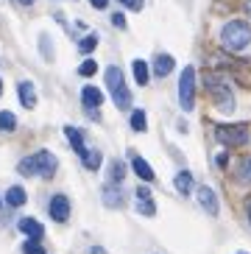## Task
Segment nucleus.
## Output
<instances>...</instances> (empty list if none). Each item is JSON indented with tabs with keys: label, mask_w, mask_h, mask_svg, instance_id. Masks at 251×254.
<instances>
[{
	"label": "nucleus",
	"mask_w": 251,
	"mask_h": 254,
	"mask_svg": "<svg viewBox=\"0 0 251 254\" xmlns=\"http://www.w3.org/2000/svg\"><path fill=\"white\" fill-rule=\"evenodd\" d=\"M251 42V25L243 23V20H232V23L223 25L221 31V45L226 48V51H243V48H249Z\"/></svg>",
	"instance_id": "1"
},
{
	"label": "nucleus",
	"mask_w": 251,
	"mask_h": 254,
	"mask_svg": "<svg viewBox=\"0 0 251 254\" xmlns=\"http://www.w3.org/2000/svg\"><path fill=\"white\" fill-rule=\"evenodd\" d=\"M106 87H109L112 101H115L118 109H128L131 106V92H128V87L123 81V73L118 67H106Z\"/></svg>",
	"instance_id": "2"
},
{
	"label": "nucleus",
	"mask_w": 251,
	"mask_h": 254,
	"mask_svg": "<svg viewBox=\"0 0 251 254\" xmlns=\"http://www.w3.org/2000/svg\"><path fill=\"white\" fill-rule=\"evenodd\" d=\"M179 104L185 112H190L195 106V67H185V73L179 78Z\"/></svg>",
	"instance_id": "3"
},
{
	"label": "nucleus",
	"mask_w": 251,
	"mask_h": 254,
	"mask_svg": "<svg viewBox=\"0 0 251 254\" xmlns=\"http://www.w3.org/2000/svg\"><path fill=\"white\" fill-rule=\"evenodd\" d=\"M215 140L223 145H246L249 142V126H218L215 128Z\"/></svg>",
	"instance_id": "4"
},
{
	"label": "nucleus",
	"mask_w": 251,
	"mask_h": 254,
	"mask_svg": "<svg viewBox=\"0 0 251 254\" xmlns=\"http://www.w3.org/2000/svg\"><path fill=\"white\" fill-rule=\"evenodd\" d=\"M207 87L212 90L215 104L221 106L223 112H232V109H235V101H232V90H229V84H223L221 78H207Z\"/></svg>",
	"instance_id": "5"
},
{
	"label": "nucleus",
	"mask_w": 251,
	"mask_h": 254,
	"mask_svg": "<svg viewBox=\"0 0 251 254\" xmlns=\"http://www.w3.org/2000/svg\"><path fill=\"white\" fill-rule=\"evenodd\" d=\"M48 212L56 224H64L67 218H70V201H67V195H53L51 204H48Z\"/></svg>",
	"instance_id": "6"
},
{
	"label": "nucleus",
	"mask_w": 251,
	"mask_h": 254,
	"mask_svg": "<svg viewBox=\"0 0 251 254\" xmlns=\"http://www.w3.org/2000/svg\"><path fill=\"white\" fill-rule=\"evenodd\" d=\"M137 212L145 218H154L156 215V204L151 198V190L148 187H137Z\"/></svg>",
	"instance_id": "7"
},
{
	"label": "nucleus",
	"mask_w": 251,
	"mask_h": 254,
	"mask_svg": "<svg viewBox=\"0 0 251 254\" xmlns=\"http://www.w3.org/2000/svg\"><path fill=\"white\" fill-rule=\"evenodd\" d=\"M34 159H37V173H39V176L51 179L53 173H56V165H59V162H56V157H53L51 151H39Z\"/></svg>",
	"instance_id": "8"
},
{
	"label": "nucleus",
	"mask_w": 251,
	"mask_h": 254,
	"mask_svg": "<svg viewBox=\"0 0 251 254\" xmlns=\"http://www.w3.org/2000/svg\"><path fill=\"white\" fill-rule=\"evenodd\" d=\"M195 195H198V204L207 209L209 215H218V209H221V207H218V195H215L212 187H207V185L198 187V190H195Z\"/></svg>",
	"instance_id": "9"
},
{
	"label": "nucleus",
	"mask_w": 251,
	"mask_h": 254,
	"mask_svg": "<svg viewBox=\"0 0 251 254\" xmlns=\"http://www.w3.org/2000/svg\"><path fill=\"white\" fill-rule=\"evenodd\" d=\"M17 229H20L25 238H31V240H39V238H42V232H45L37 218H22L20 224H17Z\"/></svg>",
	"instance_id": "10"
},
{
	"label": "nucleus",
	"mask_w": 251,
	"mask_h": 254,
	"mask_svg": "<svg viewBox=\"0 0 251 254\" xmlns=\"http://www.w3.org/2000/svg\"><path fill=\"white\" fill-rule=\"evenodd\" d=\"M81 101L87 109H98V106L104 104V92L98 90V87H84L81 90Z\"/></svg>",
	"instance_id": "11"
},
{
	"label": "nucleus",
	"mask_w": 251,
	"mask_h": 254,
	"mask_svg": "<svg viewBox=\"0 0 251 254\" xmlns=\"http://www.w3.org/2000/svg\"><path fill=\"white\" fill-rule=\"evenodd\" d=\"M17 90H20V104L25 106V109H34V106H37V90H34L31 81H22Z\"/></svg>",
	"instance_id": "12"
},
{
	"label": "nucleus",
	"mask_w": 251,
	"mask_h": 254,
	"mask_svg": "<svg viewBox=\"0 0 251 254\" xmlns=\"http://www.w3.org/2000/svg\"><path fill=\"white\" fill-rule=\"evenodd\" d=\"M173 67H176V62H173V56H170V53H159V56L154 59V73L159 75V78H165V75H168Z\"/></svg>",
	"instance_id": "13"
},
{
	"label": "nucleus",
	"mask_w": 251,
	"mask_h": 254,
	"mask_svg": "<svg viewBox=\"0 0 251 254\" xmlns=\"http://www.w3.org/2000/svg\"><path fill=\"white\" fill-rule=\"evenodd\" d=\"M64 134H67V140H70V145H73L75 154H78V157H84V154H87V148H84V134H81V131H78V128H73V126H67Z\"/></svg>",
	"instance_id": "14"
},
{
	"label": "nucleus",
	"mask_w": 251,
	"mask_h": 254,
	"mask_svg": "<svg viewBox=\"0 0 251 254\" xmlns=\"http://www.w3.org/2000/svg\"><path fill=\"white\" fill-rule=\"evenodd\" d=\"M131 168H134V173H137V176H140L142 182H154V176H156V173H154V168H151V165H148L142 157H134Z\"/></svg>",
	"instance_id": "15"
},
{
	"label": "nucleus",
	"mask_w": 251,
	"mask_h": 254,
	"mask_svg": "<svg viewBox=\"0 0 251 254\" xmlns=\"http://www.w3.org/2000/svg\"><path fill=\"white\" fill-rule=\"evenodd\" d=\"M131 70H134V81L140 84V87H145V84H148V78H151V70H148V62H142V59H134Z\"/></svg>",
	"instance_id": "16"
},
{
	"label": "nucleus",
	"mask_w": 251,
	"mask_h": 254,
	"mask_svg": "<svg viewBox=\"0 0 251 254\" xmlns=\"http://www.w3.org/2000/svg\"><path fill=\"white\" fill-rule=\"evenodd\" d=\"M104 204H106V207H120V204H123V193H120V187H115V185H106L104 187Z\"/></svg>",
	"instance_id": "17"
},
{
	"label": "nucleus",
	"mask_w": 251,
	"mask_h": 254,
	"mask_svg": "<svg viewBox=\"0 0 251 254\" xmlns=\"http://www.w3.org/2000/svg\"><path fill=\"white\" fill-rule=\"evenodd\" d=\"M173 185H176V190H179L182 195L192 193V173H190V171H179V173H176V182H173Z\"/></svg>",
	"instance_id": "18"
},
{
	"label": "nucleus",
	"mask_w": 251,
	"mask_h": 254,
	"mask_svg": "<svg viewBox=\"0 0 251 254\" xmlns=\"http://www.w3.org/2000/svg\"><path fill=\"white\" fill-rule=\"evenodd\" d=\"M25 190H22L20 185H14V187H8V193H6V204H11V207H22L25 204Z\"/></svg>",
	"instance_id": "19"
},
{
	"label": "nucleus",
	"mask_w": 251,
	"mask_h": 254,
	"mask_svg": "<svg viewBox=\"0 0 251 254\" xmlns=\"http://www.w3.org/2000/svg\"><path fill=\"white\" fill-rule=\"evenodd\" d=\"M237 182L240 185H251V157H246L243 162L237 165Z\"/></svg>",
	"instance_id": "20"
},
{
	"label": "nucleus",
	"mask_w": 251,
	"mask_h": 254,
	"mask_svg": "<svg viewBox=\"0 0 251 254\" xmlns=\"http://www.w3.org/2000/svg\"><path fill=\"white\" fill-rule=\"evenodd\" d=\"M131 128H134V131H140V134L148 128V123H145V112H142V109H134V112H131Z\"/></svg>",
	"instance_id": "21"
},
{
	"label": "nucleus",
	"mask_w": 251,
	"mask_h": 254,
	"mask_svg": "<svg viewBox=\"0 0 251 254\" xmlns=\"http://www.w3.org/2000/svg\"><path fill=\"white\" fill-rule=\"evenodd\" d=\"M14 128H17L14 112H0V131H14Z\"/></svg>",
	"instance_id": "22"
},
{
	"label": "nucleus",
	"mask_w": 251,
	"mask_h": 254,
	"mask_svg": "<svg viewBox=\"0 0 251 254\" xmlns=\"http://www.w3.org/2000/svg\"><path fill=\"white\" fill-rule=\"evenodd\" d=\"M81 159H84V165H87L89 171H98V168H101V154H98V151H87Z\"/></svg>",
	"instance_id": "23"
},
{
	"label": "nucleus",
	"mask_w": 251,
	"mask_h": 254,
	"mask_svg": "<svg viewBox=\"0 0 251 254\" xmlns=\"http://www.w3.org/2000/svg\"><path fill=\"white\" fill-rule=\"evenodd\" d=\"M20 173L22 176H34V173H37V159L34 157H25L20 162Z\"/></svg>",
	"instance_id": "24"
},
{
	"label": "nucleus",
	"mask_w": 251,
	"mask_h": 254,
	"mask_svg": "<svg viewBox=\"0 0 251 254\" xmlns=\"http://www.w3.org/2000/svg\"><path fill=\"white\" fill-rule=\"evenodd\" d=\"M78 73H81L84 78H89V75H95V73H98V62H95V59H87V62L81 64V67H78Z\"/></svg>",
	"instance_id": "25"
},
{
	"label": "nucleus",
	"mask_w": 251,
	"mask_h": 254,
	"mask_svg": "<svg viewBox=\"0 0 251 254\" xmlns=\"http://www.w3.org/2000/svg\"><path fill=\"white\" fill-rule=\"evenodd\" d=\"M95 45H98V37L95 34H89V37L81 39V45L78 48H81V53H89V51H95Z\"/></svg>",
	"instance_id": "26"
},
{
	"label": "nucleus",
	"mask_w": 251,
	"mask_h": 254,
	"mask_svg": "<svg viewBox=\"0 0 251 254\" xmlns=\"http://www.w3.org/2000/svg\"><path fill=\"white\" fill-rule=\"evenodd\" d=\"M22 252H25V254H45V249H42V243H39V240H31L28 238V243L22 246Z\"/></svg>",
	"instance_id": "27"
},
{
	"label": "nucleus",
	"mask_w": 251,
	"mask_h": 254,
	"mask_svg": "<svg viewBox=\"0 0 251 254\" xmlns=\"http://www.w3.org/2000/svg\"><path fill=\"white\" fill-rule=\"evenodd\" d=\"M123 176H126V165L115 159V162H112V179H115V182H120Z\"/></svg>",
	"instance_id": "28"
},
{
	"label": "nucleus",
	"mask_w": 251,
	"mask_h": 254,
	"mask_svg": "<svg viewBox=\"0 0 251 254\" xmlns=\"http://www.w3.org/2000/svg\"><path fill=\"white\" fill-rule=\"evenodd\" d=\"M118 3H123V6L131 8V11H140L142 8V0H118Z\"/></svg>",
	"instance_id": "29"
},
{
	"label": "nucleus",
	"mask_w": 251,
	"mask_h": 254,
	"mask_svg": "<svg viewBox=\"0 0 251 254\" xmlns=\"http://www.w3.org/2000/svg\"><path fill=\"white\" fill-rule=\"evenodd\" d=\"M112 25H118V28H126V17H123V14H112Z\"/></svg>",
	"instance_id": "30"
},
{
	"label": "nucleus",
	"mask_w": 251,
	"mask_h": 254,
	"mask_svg": "<svg viewBox=\"0 0 251 254\" xmlns=\"http://www.w3.org/2000/svg\"><path fill=\"white\" fill-rule=\"evenodd\" d=\"M89 3H92L95 8H106V3H109V0H89Z\"/></svg>",
	"instance_id": "31"
},
{
	"label": "nucleus",
	"mask_w": 251,
	"mask_h": 254,
	"mask_svg": "<svg viewBox=\"0 0 251 254\" xmlns=\"http://www.w3.org/2000/svg\"><path fill=\"white\" fill-rule=\"evenodd\" d=\"M226 162H229V157H226V154H218V165H221V168H226Z\"/></svg>",
	"instance_id": "32"
},
{
	"label": "nucleus",
	"mask_w": 251,
	"mask_h": 254,
	"mask_svg": "<svg viewBox=\"0 0 251 254\" xmlns=\"http://www.w3.org/2000/svg\"><path fill=\"white\" fill-rule=\"evenodd\" d=\"M89 254H106V252H104L101 246H92V252H89Z\"/></svg>",
	"instance_id": "33"
},
{
	"label": "nucleus",
	"mask_w": 251,
	"mask_h": 254,
	"mask_svg": "<svg viewBox=\"0 0 251 254\" xmlns=\"http://www.w3.org/2000/svg\"><path fill=\"white\" fill-rule=\"evenodd\" d=\"M17 3H20V6H31V3H34V0H17Z\"/></svg>",
	"instance_id": "34"
},
{
	"label": "nucleus",
	"mask_w": 251,
	"mask_h": 254,
	"mask_svg": "<svg viewBox=\"0 0 251 254\" xmlns=\"http://www.w3.org/2000/svg\"><path fill=\"white\" fill-rule=\"evenodd\" d=\"M246 215H249V224H251V201H249V207H246Z\"/></svg>",
	"instance_id": "35"
},
{
	"label": "nucleus",
	"mask_w": 251,
	"mask_h": 254,
	"mask_svg": "<svg viewBox=\"0 0 251 254\" xmlns=\"http://www.w3.org/2000/svg\"><path fill=\"white\" fill-rule=\"evenodd\" d=\"M246 8H249V14H251V0H249V3H246Z\"/></svg>",
	"instance_id": "36"
},
{
	"label": "nucleus",
	"mask_w": 251,
	"mask_h": 254,
	"mask_svg": "<svg viewBox=\"0 0 251 254\" xmlns=\"http://www.w3.org/2000/svg\"><path fill=\"white\" fill-rule=\"evenodd\" d=\"M0 92H3V81H0Z\"/></svg>",
	"instance_id": "37"
},
{
	"label": "nucleus",
	"mask_w": 251,
	"mask_h": 254,
	"mask_svg": "<svg viewBox=\"0 0 251 254\" xmlns=\"http://www.w3.org/2000/svg\"><path fill=\"white\" fill-rule=\"evenodd\" d=\"M237 254H246V252H237Z\"/></svg>",
	"instance_id": "38"
}]
</instances>
